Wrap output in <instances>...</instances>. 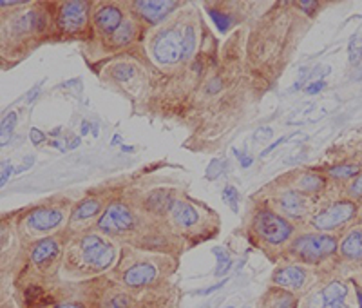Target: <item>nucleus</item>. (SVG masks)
I'll list each match as a JSON object with an SVG mask.
<instances>
[{
  "mask_svg": "<svg viewBox=\"0 0 362 308\" xmlns=\"http://www.w3.org/2000/svg\"><path fill=\"white\" fill-rule=\"evenodd\" d=\"M122 245L96 229L69 239L62 261V274L71 281H87L109 274L118 263Z\"/></svg>",
  "mask_w": 362,
  "mask_h": 308,
  "instance_id": "nucleus-1",
  "label": "nucleus"
},
{
  "mask_svg": "<svg viewBox=\"0 0 362 308\" xmlns=\"http://www.w3.org/2000/svg\"><path fill=\"white\" fill-rule=\"evenodd\" d=\"M176 267L177 259L170 254L122 246L118 263L107 275L122 287L140 292L169 283V278L176 272Z\"/></svg>",
  "mask_w": 362,
  "mask_h": 308,
  "instance_id": "nucleus-2",
  "label": "nucleus"
},
{
  "mask_svg": "<svg viewBox=\"0 0 362 308\" xmlns=\"http://www.w3.org/2000/svg\"><path fill=\"white\" fill-rule=\"evenodd\" d=\"M299 230V227L283 218L270 205L257 207L248 222V234L252 241L274 259H281L284 249Z\"/></svg>",
  "mask_w": 362,
  "mask_h": 308,
  "instance_id": "nucleus-3",
  "label": "nucleus"
},
{
  "mask_svg": "<svg viewBox=\"0 0 362 308\" xmlns=\"http://www.w3.org/2000/svg\"><path fill=\"white\" fill-rule=\"evenodd\" d=\"M167 223L170 229L183 239V243H189L192 239V245H196L202 239H210L219 230V219L214 214L205 209V205L189 202L185 198H176L167 216Z\"/></svg>",
  "mask_w": 362,
  "mask_h": 308,
  "instance_id": "nucleus-4",
  "label": "nucleus"
},
{
  "mask_svg": "<svg viewBox=\"0 0 362 308\" xmlns=\"http://www.w3.org/2000/svg\"><path fill=\"white\" fill-rule=\"evenodd\" d=\"M337 249L339 236L300 229L284 249L281 259L306 265L310 268H321L332 261H337Z\"/></svg>",
  "mask_w": 362,
  "mask_h": 308,
  "instance_id": "nucleus-5",
  "label": "nucleus"
},
{
  "mask_svg": "<svg viewBox=\"0 0 362 308\" xmlns=\"http://www.w3.org/2000/svg\"><path fill=\"white\" fill-rule=\"evenodd\" d=\"M151 222L153 218H148L144 212H138L129 203L112 202L102 214V218L96 222L95 229L118 241L122 246H132Z\"/></svg>",
  "mask_w": 362,
  "mask_h": 308,
  "instance_id": "nucleus-6",
  "label": "nucleus"
},
{
  "mask_svg": "<svg viewBox=\"0 0 362 308\" xmlns=\"http://www.w3.org/2000/svg\"><path fill=\"white\" fill-rule=\"evenodd\" d=\"M67 241L69 239L62 232V234H54L49 238L28 243L24 272H29V275L37 278V280H53L58 270L62 268Z\"/></svg>",
  "mask_w": 362,
  "mask_h": 308,
  "instance_id": "nucleus-7",
  "label": "nucleus"
},
{
  "mask_svg": "<svg viewBox=\"0 0 362 308\" xmlns=\"http://www.w3.org/2000/svg\"><path fill=\"white\" fill-rule=\"evenodd\" d=\"M71 212L66 205H38L25 212L18 223V236L28 243L62 234L69 223Z\"/></svg>",
  "mask_w": 362,
  "mask_h": 308,
  "instance_id": "nucleus-8",
  "label": "nucleus"
},
{
  "mask_svg": "<svg viewBox=\"0 0 362 308\" xmlns=\"http://www.w3.org/2000/svg\"><path fill=\"white\" fill-rule=\"evenodd\" d=\"M358 218V203L339 198L325 203L319 209H313L312 216L306 222L305 229L325 232V234H344Z\"/></svg>",
  "mask_w": 362,
  "mask_h": 308,
  "instance_id": "nucleus-9",
  "label": "nucleus"
},
{
  "mask_svg": "<svg viewBox=\"0 0 362 308\" xmlns=\"http://www.w3.org/2000/svg\"><path fill=\"white\" fill-rule=\"evenodd\" d=\"M315 200L308 198L306 194L292 189V187H281L270 198V207L281 214L283 218L292 222L296 227H305L308 218L315 209Z\"/></svg>",
  "mask_w": 362,
  "mask_h": 308,
  "instance_id": "nucleus-10",
  "label": "nucleus"
},
{
  "mask_svg": "<svg viewBox=\"0 0 362 308\" xmlns=\"http://www.w3.org/2000/svg\"><path fill=\"white\" fill-rule=\"evenodd\" d=\"M315 268H310L306 265L293 263V261H283L272 272V285L274 287L284 288L299 297L306 296L313 287H317Z\"/></svg>",
  "mask_w": 362,
  "mask_h": 308,
  "instance_id": "nucleus-11",
  "label": "nucleus"
},
{
  "mask_svg": "<svg viewBox=\"0 0 362 308\" xmlns=\"http://www.w3.org/2000/svg\"><path fill=\"white\" fill-rule=\"evenodd\" d=\"M107 207L109 205H105L102 198H83L82 202H78L71 209L69 223H67L64 234L67 236V239H73L87 230H93Z\"/></svg>",
  "mask_w": 362,
  "mask_h": 308,
  "instance_id": "nucleus-12",
  "label": "nucleus"
},
{
  "mask_svg": "<svg viewBox=\"0 0 362 308\" xmlns=\"http://www.w3.org/2000/svg\"><path fill=\"white\" fill-rule=\"evenodd\" d=\"M21 307L22 308H87L80 303L76 296L69 300H60L54 290L45 288L38 281H28L22 285L21 290Z\"/></svg>",
  "mask_w": 362,
  "mask_h": 308,
  "instance_id": "nucleus-13",
  "label": "nucleus"
},
{
  "mask_svg": "<svg viewBox=\"0 0 362 308\" xmlns=\"http://www.w3.org/2000/svg\"><path fill=\"white\" fill-rule=\"evenodd\" d=\"M183 31L177 28L160 29L151 40V51L158 64L161 66H174L183 60Z\"/></svg>",
  "mask_w": 362,
  "mask_h": 308,
  "instance_id": "nucleus-14",
  "label": "nucleus"
},
{
  "mask_svg": "<svg viewBox=\"0 0 362 308\" xmlns=\"http://www.w3.org/2000/svg\"><path fill=\"white\" fill-rule=\"evenodd\" d=\"M337 261L344 265H362V223H354L339 236Z\"/></svg>",
  "mask_w": 362,
  "mask_h": 308,
  "instance_id": "nucleus-15",
  "label": "nucleus"
},
{
  "mask_svg": "<svg viewBox=\"0 0 362 308\" xmlns=\"http://www.w3.org/2000/svg\"><path fill=\"white\" fill-rule=\"evenodd\" d=\"M87 17H89V4L82 0L74 2H64L58 9V28L64 33H78L80 29L86 28Z\"/></svg>",
  "mask_w": 362,
  "mask_h": 308,
  "instance_id": "nucleus-16",
  "label": "nucleus"
},
{
  "mask_svg": "<svg viewBox=\"0 0 362 308\" xmlns=\"http://www.w3.org/2000/svg\"><path fill=\"white\" fill-rule=\"evenodd\" d=\"M174 200H176V196H174L173 190L169 189L151 190V193L147 194V198L144 200L141 212L147 214L148 218L153 219H167Z\"/></svg>",
  "mask_w": 362,
  "mask_h": 308,
  "instance_id": "nucleus-17",
  "label": "nucleus"
},
{
  "mask_svg": "<svg viewBox=\"0 0 362 308\" xmlns=\"http://www.w3.org/2000/svg\"><path fill=\"white\" fill-rule=\"evenodd\" d=\"M95 25L102 35H115L122 24L125 22L124 18V13L118 6L115 4H105V6H100L95 13Z\"/></svg>",
  "mask_w": 362,
  "mask_h": 308,
  "instance_id": "nucleus-18",
  "label": "nucleus"
},
{
  "mask_svg": "<svg viewBox=\"0 0 362 308\" xmlns=\"http://www.w3.org/2000/svg\"><path fill=\"white\" fill-rule=\"evenodd\" d=\"M299 304L300 297L297 294L272 285L261 296L257 308H299Z\"/></svg>",
  "mask_w": 362,
  "mask_h": 308,
  "instance_id": "nucleus-19",
  "label": "nucleus"
},
{
  "mask_svg": "<svg viewBox=\"0 0 362 308\" xmlns=\"http://www.w3.org/2000/svg\"><path fill=\"white\" fill-rule=\"evenodd\" d=\"M134 8L148 24H158L176 8V2H170V0H138V2H134Z\"/></svg>",
  "mask_w": 362,
  "mask_h": 308,
  "instance_id": "nucleus-20",
  "label": "nucleus"
},
{
  "mask_svg": "<svg viewBox=\"0 0 362 308\" xmlns=\"http://www.w3.org/2000/svg\"><path fill=\"white\" fill-rule=\"evenodd\" d=\"M292 189L299 190V193L306 194L308 198L315 200L317 196H321L326 189V178L319 173H312V171H305V173L297 174L293 178L292 183L288 185Z\"/></svg>",
  "mask_w": 362,
  "mask_h": 308,
  "instance_id": "nucleus-21",
  "label": "nucleus"
},
{
  "mask_svg": "<svg viewBox=\"0 0 362 308\" xmlns=\"http://www.w3.org/2000/svg\"><path fill=\"white\" fill-rule=\"evenodd\" d=\"M362 171V164L361 161H354V164H337L332 165V167L326 169V174L328 178L335 181H351L358 173Z\"/></svg>",
  "mask_w": 362,
  "mask_h": 308,
  "instance_id": "nucleus-22",
  "label": "nucleus"
},
{
  "mask_svg": "<svg viewBox=\"0 0 362 308\" xmlns=\"http://www.w3.org/2000/svg\"><path fill=\"white\" fill-rule=\"evenodd\" d=\"M136 33H138L136 22L131 21V18H125L122 28L112 35V45H115V47H124V45H129L132 40H134Z\"/></svg>",
  "mask_w": 362,
  "mask_h": 308,
  "instance_id": "nucleus-23",
  "label": "nucleus"
},
{
  "mask_svg": "<svg viewBox=\"0 0 362 308\" xmlns=\"http://www.w3.org/2000/svg\"><path fill=\"white\" fill-rule=\"evenodd\" d=\"M15 127H17V113H9V115L4 116L2 123H0V145L2 147H6L8 142L11 140Z\"/></svg>",
  "mask_w": 362,
  "mask_h": 308,
  "instance_id": "nucleus-24",
  "label": "nucleus"
},
{
  "mask_svg": "<svg viewBox=\"0 0 362 308\" xmlns=\"http://www.w3.org/2000/svg\"><path fill=\"white\" fill-rule=\"evenodd\" d=\"M183 60H190L196 53V40H198V33H196V28L194 25H187L183 29Z\"/></svg>",
  "mask_w": 362,
  "mask_h": 308,
  "instance_id": "nucleus-25",
  "label": "nucleus"
},
{
  "mask_svg": "<svg viewBox=\"0 0 362 308\" xmlns=\"http://www.w3.org/2000/svg\"><path fill=\"white\" fill-rule=\"evenodd\" d=\"M344 198L346 200H351V202L362 203V171L354 178L351 181H348L344 187Z\"/></svg>",
  "mask_w": 362,
  "mask_h": 308,
  "instance_id": "nucleus-26",
  "label": "nucleus"
},
{
  "mask_svg": "<svg viewBox=\"0 0 362 308\" xmlns=\"http://www.w3.org/2000/svg\"><path fill=\"white\" fill-rule=\"evenodd\" d=\"M214 256L216 259H218V268H216L214 275L218 278V275H223L226 274V272L230 270L232 267V258L230 254L223 249V246H218V249H214Z\"/></svg>",
  "mask_w": 362,
  "mask_h": 308,
  "instance_id": "nucleus-27",
  "label": "nucleus"
},
{
  "mask_svg": "<svg viewBox=\"0 0 362 308\" xmlns=\"http://www.w3.org/2000/svg\"><path fill=\"white\" fill-rule=\"evenodd\" d=\"M210 18L214 21L216 28H218L219 33H226L232 25V17L230 15H226V13L219 11V9H209Z\"/></svg>",
  "mask_w": 362,
  "mask_h": 308,
  "instance_id": "nucleus-28",
  "label": "nucleus"
},
{
  "mask_svg": "<svg viewBox=\"0 0 362 308\" xmlns=\"http://www.w3.org/2000/svg\"><path fill=\"white\" fill-rule=\"evenodd\" d=\"M348 60L354 67L361 66L362 62V38L354 37L348 44Z\"/></svg>",
  "mask_w": 362,
  "mask_h": 308,
  "instance_id": "nucleus-29",
  "label": "nucleus"
},
{
  "mask_svg": "<svg viewBox=\"0 0 362 308\" xmlns=\"http://www.w3.org/2000/svg\"><path fill=\"white\" fill-rule=\"evenodd\" d=\"M111 74L116 82H129L136 74V71L131 64H118V66L112 67Z\"/></svg>",
  "mask_w": 362,
  "mask_h": 308,
  "instance_id": "nucleus-30",
  "label": "nucleus"
},
{
  "mask_svg": "<svg viewBox=\"0 0 362 308\" xmlns=\"http://www.w3.org/2000/svg\"><path fill=\"white\" fill-rule=\"evenodd\" d=\"M223 87H225V80H223V76L216 74V76H212L210 80H206L205 87H203V95H205L206 98H210V96H216L221 93Z\"/></svg>",
  "mask_w": 362,
  "mask_h": 308,
  "instance_id": "nucleus-31",
  "label": "nucleus"
},
{
  "mask_svg": "<svg viewBox=\"0 0 362 308\" xmlns=\"http://www.w3.org/2000/svg\"><path fill=\"white\" fill-rule=\"evenodd\" d=\"M221 194H223V202L230 207L234 212H238L239 210V193L234 185H226Z\"/></svg>",
  "mask_w": 362,
  "mask_h": 308,
  "instance_id": "nucleus-32",
  "label": "nucleus"
},
{
  "mask_svg": "<svg viewBox=\"0 0 362 308\" xmlns=\"http://www.w3.org/2000/svg\"><path fill=\"white\" fill-rule=\"evenodd\" d=\"M225 169H226V161L212 160L209 164V167H206L205 178L206 180H218V178L225 173Z\"/></svg>",
  "mask_w": 362,
  "mask_h": 308,
  "instance_id": "nucleus-33",
  "label": "nucleus"
},
{
  "mask_svg": "<svg viewBox=\"0 0 362 308\" xmlns=\"http://www.w3.org/2000/svg\"><path fill=\"white\" fill-rule=\"evenodd\" d=\"M297 4H299V8L303 9L308 17H313V15L317 13V9L321 8V4H319L317 0H300V2H297Z\"/></svg>",
  "mask_w": 362,
  "mask_h": 308,
  "instance_id": "nucleus-34",
  "label": "nucleus"
},
{
  "mask_svg": "<svg viewBox=\"0 0 362 308\" xmlns=\"http://www.w3.org/2000/svg\"><path fill=\"white\" fill-rule=\"evenodd\" d=\"M11 174H15V167L11 165V161H4L2 164V176H0V187H4L9 181Z\"/></svg>",
  "mask_w": 362,
  "mask_h": 308,
  "instance_id": "nucleus-35",
  "label": "nucleus"
},
{
  "mask_svg": "<svg viewBox=\"0 0 362 308\" xmlns=\"http://www.w3.org/2000/svg\"><path fill=\"white\" fill-rule=\"evenodd\" d=\"M325 87H326L325 80H315V82H312L310 86L305 87V93L306 95H319Z\"/></svg>",
  "mask_w": 362,
  "mask_h": 308,
  "instance_id": "nucleus-36",
  "label": "nucleus"
},
{
  "mask_svg": "<svg viewBox=\"0 0 362 308\" xmlns=\"http://www.w3.org/2000/svg\"><path fill=\"white\" fill-rule=\"evenodd\" d=\"M272 136H274V129L272 127H261L255 131V136H254V140L255 142H267L270 140Z\"/></svg>",
  "mask_w": 362,
  "mask_h": 308,
  "instance_id": "nucleus-37",
  "label": "nucleus"
},
{
  "mask_svg": "<svg viewBox=\"0 0 362 308\" xmlns=\"http://www.w3.org/2000/svg\"><path fill=\"white\" fill-rule=\"evenodd\" d=\"M234 154L238 156L239 164H241V167L243 169L252 167V164H254V158H252L250 154H247V152H239L238 149H234Z\"/></svg>",
  "mask_w": 362,
  "mask_h": 308,
  "instance_id": "nucleus-38",
  "label": "nucleus"
},
{
  "mask_svg": "<svg viewBox=\"0 0 362 308\" xmlns=\"http://www.w3.org/2000/svg\"><path fill=\"white\" fill-rule=\"evenodd\" d=\"M42 87H44V82H38L37 86L35 87H31V89H29V93L28 95H25V102L28 103H33L35 100L38 98V96H40V93H42Z\"/></svg>",
  "mask_w": 362,
  "mask_h": 308,
  "instance_id": "nucleus-39",
  "label": "nucleus"
},
{
  "mask_svg": "<svg viewBox=\"0 0 362 308\" xmlns=\"http://www.w3.org/2000/svg\"><path fill=\"white\" fill-rule=\"evenodd\" d=\"M29 140L33 142V145H40L45 142V135L40 131V129L33 127L31 131H29Z\"/></svg>",
  "mask_w": 362,
  "mask_h": 308,
  "instance_id": "nucleus-40",
  "label": "nucleus"
},
{
  "mask_svg": "<svg viewBox=\"0 0 362 308\" xmlns=\"http://www.w3.org/2000/svg\"><path fill=\"white\" fill-rule=\"evenodd\" d=\"M286 140H288V136H283V138H279V140H276V142H274V144H270L267 149H264V151H261L259 158H267L268 154H270V152L276 151V149L279 147L281 144H284V142H286Z\"/></svg>",
  "mask_w": 362,
  "mask_h": 308,
  "instance_id": "nucleus-41",
  "label": "nucleus"
},
{
  "mask_svg": "<svg viewBox=\"0 0 362 308\" xmlns=\"http://www.w3.org/2000/svg\"><path fill=\"white\" fill-rule=\"evenodd\" d=\"M33 164H35V156H29V158H25L24 165H22V167H18V169H15V174H18V173H24V171H28V169H31V167H33Z\"/></svg>",
  "mask_w": 362,
  "mask_h": 308,
  "instance_id": "nucleus-42",
  "label": "nucleus"
},
{
  "mask_svg": "<svg viewBox=\"0 0 362 308\" xmlns=\"http://www.w3.org/2000/svg\"><path fill=\"white\" fill-rule=\"evenodd\" d=\"M226 281H228V280H223V281H219V283L212 285V287H209V288H206V290H203L202 294H203V296H209V294H212V292L219 290V288H221L223 285H226Z\"/></svg>",
  "mask_w": 362,
  "mask_h": 308,
  "instance_id": "nucleus-43",
  "label": "nucleus"
},
{
  "mask_svg": "<svg viewBox=\"0 0 362 308\" xmlns=\"http://www.w3.org/2000/svg\"><path fill=\"white\" fill-rule=\"evenodd\" d=\"M90 129H93V123H90L89 120H82V127H80V135L87 136L90 132Z\"/></svg>",
  "mask_w": 362,
  "mask_h": 308,
  "instance_id": "nucleus-44",
  "label": "nucleus"
},
{
  "mask_svg": "<svg viewBox=\"0 0 362 308\" xmlns=\"http://www.w3.org/2000/svg\"><path fill=\"white\" fill-rule=\"evenodd\" d=\"M325 308H350L346 301H334V303L325 304Z\"/></svg>",
  "mask_w": 362,
  "mask_h": 308,
  "instance_id": "nucleus-45",
  "label": "nucleus"
},
{
  "mask_svg": "<svg viewBox=\"0 0 362 308\" xmlns=\"http://www.w3.org/2000/svg\"><path fill=\"white\" fill-rule=\"evenodd\" d=\"M24 4H28V2H8V0H2V2H0V8H11V6H24Z\"/></svg>",
  "mask_w": 362,
  "mask_h": 308,
  "instance_id": "nucleus-46",
  "label": "nucleus"
},
{
  "mask_svg": "<svg viewBox=\"0 0 362 308\" xmlns=\"http://www.w3.org/2000/svg\"><path fill=\"white\" fill-rule=\"evenodd\" d=\"M80 145V136H76L74 140H71L69 144H67V151H73V149H76Z\"/></svg>",
  "mask_w": 362,
  "mask_h": 308,
  "instance_id": "nucleus-47",
  "label": "nucleus"
},
{
  "mask_svg": "<svg viewBox=\"0 0 362 308\" xmlns=\"http://www.w3.org/2000/svg\"><path fill=\"white\" fill-rule=\"evenodd\" d=\"M122 144V135H115L111 140V145H119Z\"/></svg>",
  "mask_w": 362,
  "mask_h": 308,
  "instance_id": "nucleus-48",
  "label": "nucleus"
},
{
  "mask_svg": "<svg viewBox=\"0 0 362 308\" xmlns=\"http://www.w3.org/2000/svg\"><path fill=\"white\" fill-rule=\"evenodd\" d=\"M90 132H93V136H98V132H100L98 123H93V129H90Z\"/></svg>",
  "mask_w": 362,
  "mask_h": 308,
  "instance_id": "nucleus-49",
  "label": "nucleus"
},
{
  "mask_svg": "<svg viewBox=\"0 0 362 308\" xmlns=\"http://www.w3.org/2000/svg\"><path fill=\"white\" fill-rule=\"evenodd\" d=\"M122 151H124V152H132V151H134V147H131V145H122Z\"/></svg>",
  "mask_w": 362,
  "mask_h": 308,
  "instance_id": "nucleus-50",
  "label": "nucleus"
},
{
  "mask_svg": "<svg viewBox=\"0 0 362 308\" xmlns=\"http://www.w3.org/2000/svg\"><path fill=\"white\" fill-rule=\"evenodd\" d=\"M60 131H62V129H60V127H57V129H53V131H51L49 135H51V136H54V138H57V136L60 135Z\"/></svg>",
  "mask_w": 362,
  "mask_h": 308,
  "instance_id": "nucleus-51",
  "label": "nucleus"
},
{
  "mask_svg": "<svg viewBox=\"0 0 362 308\" xmlns=\"http://www.w3.org/2000/svg\"><path fill=\"white\" fill-rule=\"evenodd\" d=\"M355 287H357V285H355ZM357 296H358V303H361V308H362V292L358 290V287H357Z\"/></svg>",
  "mask_w": 362,
  "mask_h": 308,
  "instance_id": "nucleus-52",
  "label": "nucleus"
},
{
  "mask_svg": "<svg viewBox=\"0 0 362 308\" xmlns=\"http://www.w3.org/2000/svg\"><path fill=\"white\" fill-rule=\"evenodd\" d=\"M358 218H361V223H362V203L358 205Z\"/></svg>",
  "mask_w": 362,
  "mask_h": 308,
  "instance_id": "nucleus-53",
  "label": "nucleus"
},
{
  "mask_svg": "<svg viewBox=\"0 0 362 308\" xmlns=\"http://www.w3.org/2000/svg\"><path fill=\"white\" fill-rule=\"evenodd\" d=\"M228 308H234V307H228Z\"/></svg>",
  "mask_w": 362,
  "mask_h": 308,
  "instance_id": "nucleus-54",
  "label": "nucleus"
}]
</instances>
